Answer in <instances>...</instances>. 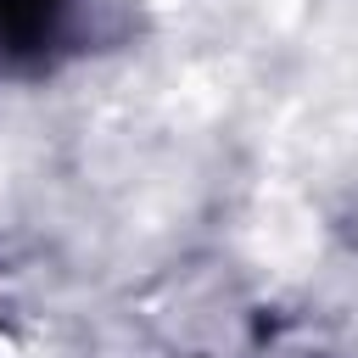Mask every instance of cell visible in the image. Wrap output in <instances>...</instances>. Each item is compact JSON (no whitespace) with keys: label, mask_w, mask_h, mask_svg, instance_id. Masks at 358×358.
Wrapping results in <instances>:
<instances>
[]
</instances>
